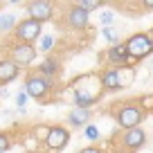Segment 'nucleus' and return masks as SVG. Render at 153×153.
<instances>
[{"instance_id":"nucleus-1","label":"nucleus","mask_w":153,"mask_h":153,"mask_svg":"<svg viewBox=\"0 0 153 153\" xmlns=\"http://www.w3.org/2000/svg\"><path fill=\"white\" fill-rule=\"evenodd\" d=\"M72 90V99H74V106L79 108H90L97 101H101L104 97V83H101V74L99 72H86V74L76 76L74 81L70 83Z\"/></svg>"},{"instance_id":"nucleus-2","label":"nucleus","mask_w":153,"mask_h":153,"mask_svg":"<svg viewBox=\"0 0 153 153\" xmlns=\"http://www.w3.org/2000/svg\"><path fill=\"white\" fill-rule=\"evenodd\" d=\"M54 90H56V88H54V79L41 74L38 70L27 72V76H25V92H27L32 99L41 101V104H48V101H52Z\"/></svg>"},{"instance_id":"nucleus-3","label":"nucleus","mask_w":153,"mask_h":153,"mask_svg":"<svg viewBox=\"0 0 153 153\" xmlns=\"http://www.w3.org/2000/svg\"><path fill=\"white\" fill-rule=\"evenodd\" d=\"M113 117H115V122H117V126H120L122 131H128V128H137L144 122L146 113L140 108L137 101L131 99V101H122V104L115 106Z\"/></svg>"},{"instance_id":"nucleus-4","label":"nucleus","mask_w":153,"mask_h":153,"mask_svg":"<svg viewBox=\"0 0 153 153\" xmlns=\"http://www.w3.org/2000/svg\"><path fill=\"white\" fill-rule=\"evenodd\" d=\"M124 45H126V52H128L133 65L140 63V61H144V59H149L153 54V41H151V36H149L146 32L131 34V36L124 41Z\"/></svg>"},{"instance_id":"nucleus-5","label":"nucleus","mask_w":153,"mask_h":153,"mask_svg":"<svg viewBox=\"0 0 153 153\" xmlns=\"http://www.w3.org/2000/svg\"><path fill=\"white\" fill-rule=\"evenodd\" d=\"M41 34H43V23H38L34 18H23V20H18V25L14 29V41L34 45L41 38Z\"/></svg>"},{"instance_id":"nucleus-6","label":"nucleus","mask_w":153,"mask_h":153,"mask_svg":"<svg viewBox=\"0 0 153 153\" xmlns=\"http://www.w3.org/2000/svg\"><path fill=\"white\" fill-rule=\"evenodd\" d=\"M36 56H38V50L34 48V45H29V43H18V41H14V45H9V50H7V59L14 61L16 65H20V68L32 65V63L36 61Z\"/></svg>"},{"instance_id":"nucleus-7","label":"nucleus","mask_w":153,"mask_h":153,"mask_svg":"<svg viewBox=\"0 0 153 153\" xmlns=\"http://www.w3.org/2000/svg\"><path fill=\"white\" fill-rule=\"evenodd\" d=\"M144 144H146V133L142 131V126H137V128H128V131H122V135H120V146H122V151H126V153H137Z\"/></svg>"},{"instance_id":"nucleus-8","label":"nucleus","mask_w":153,"mask_h":153,"mask_svg":"<svg viewBox=\"0 0 153 153\" xmlns=\"http://www.w3.org/2000/svg\"><path fill=\"white\" fill-rule=\"evenodd\" d=\"M25 9H27V18H34V20H38V23H48L54 16L52 0H29Z\"/></svg>"},{"instance_id":"nucleus-9","label":"nucleus","mask_w":153,"mask_h":153,"mask_svg":"<svg viewBox=\"0 0 153 153\" xmlns=\"http://www.w3.org/2000/svg\"><path fill=\"white\" fill-rule=\"evenodd\" d=\"M68 142H70V131L65 128V126L61 124H54L52 128H50V135L48 140H45V149L48 151H63V149L68 146Z\"/></svg>"},{"instance_id":"nucleus-10","label":"nucleus","mask_w":153,"mask_h":153,"mask_svg":"<svg viewBox=\"0 0 153 153\" xmlns=\"http://www.w3.org/2000/svg\"><path fill=\"white\" fill-rule=\"evenodd\" d=\"M122 70H124V68L108 65V68H104V72H99L106 92H120V90H124V88H126V83L122 81Z\"/></svg>"},{"instance_id":"nucleus-11","label":"nucleus","mask_w":153,"mask_h":153,"mask_svg":"<svg viewBox=\"0 0 153 153\" xmlns=\"http://www.w3.org/2000/svg\"><path fill=\"white\" fill-rule=\"evenodd\" d=\"M65 23H68V27L74 29V32H83V29H88V25H90V11H86L79 5H72L70 9H68V14H65Z\"/></svg>"},{"instance_id":"nucleus-12","label":"nucleus","mask_w":153,"mask_h":153,"mask_svg":"<svg viewBox=\"0 0 153 153\" xmlns=\"http://www.w3.org/2000/svg\"><path fill=\"white\" fill-rule=\"evenodd\" d=\"M104 56H106V61H108V65H115V68H133L131 56H128V52H126V45L124 43L110 45V48L106 50Z\"/></svg>"},{"instance_id":"nucleus-13","label":"nucleus","mask_w":153,"mask_h":153,"mask_svg":"<svg viewBox=\"0 0 153 153\" xmlns=\"http://www.w3.org/2000/svg\"><path fill=\"white\" fill-rule=\"evenodd\" d=\"M92 120V110L90 108H79V106H74V108L68 113L65 122L72 126V128H81V126H88Z\"/></svg>"},{"instance_id":"nucleus-14","label":"nucleus","mask_w":153,"mask_h":153,"mask_svg":"<svg viewBox=\"0 0 153 153\" xmlns=\"http://www.w3.org/2000/svg\"><path fill=\"white\" fill-rule=\"evenodd\" d=\"M18 76H20V65H16V63L9 61L7 56L0 59V86L16 81Z\"/></svg>"},{"instance_id":"nucleus-15","label":"nucleus","mask_w":153,"mask_h":153,"mask_svg":"<svg viewBox=\"0 0 153 153\" xmlns=\"http://www.w3.org/2000/svg\"><path fill=\"white\" fill-rule=\"evenodd\" d=\"M61 68H63V65H61V61H59L56 56H52V54H48L43 61L38 63L36 70L41 72V74H45V76H50V79H54V76L61 74Z\"/></svg>"},{"instance_id":"nucleus-16","label":"nucleus","mask_w":153,"mask_h":153,"mask_svg":"<svg viewBox=\"0 0 153 153\" xmlns=\"http://www.w3.org/2000/svg\"><path fill=\"white\" fill-rule=\"evenodd\" d=\"M16 25H18V20H16L14 14H0V36L14 32Z\"/></svg>"},{"instance_id":"nucleus-17","label":"nucleus","mask_w":153,"mask_h":153,"mask_svg":"<svg viewBox=\"0 0 153 153\" xmlns=\"http://www.w3.org/2000/svg\"><path fill=\"white\" fill-rule=\"evenodd\" d=\"M135 101L140 104V108H142L144 113H153V92H146V95H140Z\"/></svg>"},{"instance_id":"nucleus-18","label":"nucleus","mask_w":153,"mask_h":153,"mask_svg":"<svg viewBox=\"0 0 153 153\" xmlns=\"http://www.w3.org/2000/svg\"><path fill=\"white\" fill-rule=\"evenodd\" d=\"M11 146H14V137L5 131H0V153H7Z\"/></svg>"},{"instance_id":"nucleus-19","label":"nucleus","mask_w":153,"mask_h":153,"mask_svg":"<svg viewBox=\"0 0 153 153\" xmlns=\"http://www.w3.org/2000/svg\"><path fill=\"white\" fill-rule=\"evenodd\" d=\"M74 5L83 7L86 11H92V9H99L104 2H101V0H74Z\"/></svg>"},{"instance_id":"nucleus-20","label":"nucleus","mask_w":153,"mask_h":153,"mask_svg":"<svg viewBox=\"0 0 153 153\" xmlns=\"http://www.w3.org/2000/svg\"><path fill=\"white\" fill-rule=\"evenodd\" d=\"M101 34H104V38L108 41L110 45H117V43H120V34L115 32L113 27H104V29H101Z\"/></svg>"},{"instance_id":"nucleus-21","label":"nucleus","mask_w":153,"mask_h":153,"mask_svg":"<svg viewBox=\"0 0 153 153\" xmlns=\"http://www.w3.org/2000/svg\"><path fill=\"white\" fill-rule=\"evenodd\" d=\"M27 101H29V95L25 90H20L18 95H16V106H18V113H25L27 110Z\"/></svg>"},{"instance_id":"nucleus-22","label":"nucleus","mask_w":153,"mask_h":153,"mask_svg":"<svg viewBox=\"0 0 153 153\" xmlns=\"http://www.w3.org/2000/svg\"><path fill=\"white\" fill-rule=\"evenodd\" d=\"M83 135H86V140H90V142H97V140L101 137L99 128H97L95 124H88V126H86V131H83Z\"/></svg>"},{"instance_id":"nucleus-23","label":"nucleus","mask_w":153,"mask_h":153,"mask_svg":"<svg viewBox=\"0 0 153 153\" xmlns=\"http://www.w3.org/2000/svg\"><path fill=\"white\" fill-rule=\"evenodd\" d=\"M50 128H52V126H36V128H34V137H36V142L45 144V140H48V135H50Z\"/></svg>"},{"instance_id":"nucleus-24","label":"nucleus","mask_w":153,"mask_h":153,"mask_svg":"<svg viewBox=\"0 0 153 153\" xmlns=\"http://www.w3.org/2000/svg\"><path fill=\"white\" fill-rule=\"evenodd\" d=\"M99 20H101V25H104V27H110V25L115 23V14H113V11H101Z\"/></svg>"},{"instance_id":"nucleus-25","label":"nucleus","mask_w":153,"mask_h":153,"mask_svg":"<svg viewBox=\"0 0 153 153\" xmlns=\"http://www.w3.org/2000/svg\"><path fill=\"white\" fill-rule=\"evenodd\" d=\"M52 45H54V38L50 36V34H45V36L41 38V52H50Z\"/></svg>"},{"instance_id":"nucleus-26","label":"nucleus","mask_w":153,"mask_h":153,"mask_svg":"<svg viewBox=\"0 0 153 153\" xmlns=\"http://www.w3.org/2000/svg\"><path fill=\"white\" fill-rule=\"evenodd\" d=\"M76 153H104V151H101V146H95V144H90V146L81 149V151H76Z\"/></svg>"},{"instance_id":"nucleus-27","label":"nucleus","mask_w":153,"mask_h":153,"mask_svg":"<svg viewBox=\"0 0 153 153\" xmlns=\"http://www.w3.org/2000/svg\"><path fill=\"white\" fill-rule=\"evenodd\" d=\"M140 2H142L144 11H153V0H140Z\"/></svg>"},{"instance_id":"nucleus-28","label":"nucleus","mask_w":153,"mask_h":153,"mask_svg":"<svg viewBox=\"0 0 153 153\" xmlns=\"http://www.w3.org/2000/svg\"><path fill=\"white\" fill-rule=\"evenodd\" d=\"M146 34H149V36H151V41H153V27H151V29H149V32H146Z\"/></svg>"},{"instance_id":"nucleus-29","label":"nucleus","mask_w":153,"mask_h":153,"mask_svg":"<svg viewBox=\"0 0 153 153\" xmlns=\"http://www.w3.org/2000/svg\"><path fill=\"white\" fill-rule=\"evenodd\" d=\"M9 2H14V5H16V2H20V0H9Z\"/></svg>"},{"instance_id":"nucleus-30","label":"nucleus","mask_w":153,"mask_h":153,"mask_svg":"<svg viewBox=\"0 0 153 153\" xmlns=\"http://www.w3.org/2000/svg\"><path fill=\"white\" fill-rule=\"evenodd\" d=\"M25 153H38V151H25Z\"/></svg>"},{"instance_id":"nucleus-31","label":"nucleus","mask_w":153,"mask_h":153,"mask_svg":"<svg viewBox=\"0 0 153 153\" xmlns=\"http://www.w3.org/2000/svg\"><path fill=\"white\" fill-rule=\"evenodd\" d=\"M151 68H153V61H151Z\"/></svg>"}]
</instances>
